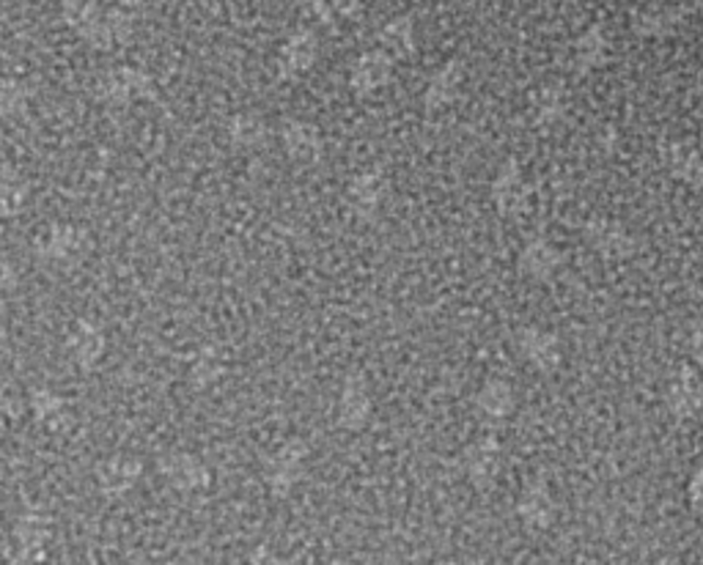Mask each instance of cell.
<instances>
[{
  "label": "cell",
  "mask_w": 703,
  "mask_h": 565,
  "mask_svg": "<svg viewBox=\"0 0 703 565\" xmlns=\"http://www.w3.org/2000/svg\"><path fill=\"white\" fill-rule=\"evenodd\" d=\"M63 20L99 50L127 45L132 39V17L121 9L105 12L97 0H61Z\"/></svg>",
  "instance_id": "cell-1"
},
{
  "label": "cell",
  "mask_w": 703,
  "mask_h": 565,
  "mask_svg": "<svg viewBox=\"0 0 703 565\" xmlns=\"http://www.w3.org/2000/svg\"><path fill=\"white\" fill-rule=\"evenodd\" d=\"M308 461V445L302 440H289L264 458V481L275 497H286L300 483L302 467Z\"/></svg>",
  "instance_id": "cell-2"
},
{
  "label": "cell",
  "mask_w": 703,
  "mask_h": 565,
  "mask_svg": "<svg viewBox=\"0 0 703 565\" xmlns=\"http://www.w3.org/2000/svg\"><path fill=\"white\" fill-rule=\"evenodd\" d=\"M99 94L108 99L110 105H132L135 99H154L159 97V88L143 69L135 67H116L105 74Z\"/></svg>",
  "instance_id": "cell-3"
},
{
  "label": "cell",
  "mask_w": 703,
  "mask_h": 565,
  "mask_svg": "<svg viewBox=\"0 0 703 565\" xmlns=\"http://www.w3.org/2000/svg\"><path fill=\"white\" fill-rule=\"evenodd\" d=\"M492 201L503 217H516L527 209L531 204V184H527L525 173H522L520 163L509 157L503 168L498 170L492 181Z\"/></svg>",
  "instance_id": "cell-4"
},
{
  "label": "cell",
  "mask_w": 703,
  "mask_h": 565,
  "mask_svg": "<svg viewBox=\"0 0 703 565\" xmlns=\"http://www.w3.org/2000/svg\"><path fill=\"white\" fill-rule=\"evenodd\" d=\"M500 467H503V445H500L498 436H481L465 450L467 478H470V483L478 492H489L495 486Z\"/></svg>",
  "instance_id": "cell-5"
},
{
  "label": "cell",
  "mask_w": 703,
  "mask_h": 565,
  "mask_svg": "<svg viewBox=\"0 0 703 565\" xmlns=\"http://www.w3.org/2000/svg\"><path fill=\"white\" fill-rule=\"evenodd\" d=\"M159 476L179 492H204L212 481L206 464L182 450H170L159 458Z\"/></svg>",
  "instance_id": "cell-6"
},
{
  "label": "cell",
  "mask_w": 703,
  "mask_h": 565,
  "mask_svg": "<svg viewBox=\"0 0 703 565\" xmlns=\"http://www.w3.org/2000/svg\"><path fill=\"white\" fill-rule=\"evenodd\" d=\"M583 233H585V242H588L601 259L621 261V259H630V255L638 250L635 237H632L621 223L607 220V217H594V220L585 223Z\"/></svg>",
  "instance_id": "cell-7"
},
{
  "label": "cell",
  "mask_w": 703,
  "mask_h": 565,
  "mask_svg": "<svg viewBox=\"0 0 703 565\" xmlns=\"http://www.w3.org/2000/svg\"><path fill=\"white\" fill-rule=\"evenodd\" d=\"M516 349H520L522 360L539 373H556L561 365V340L550 329L522 327L516 333Z\"/></svg>",
  "instance_id": "cell-8"
},
{
  "label": "cell",
  "mask_w": 703,
  "mask_h": 565,
  "mask_svg": "<svg viewBox=\"0 0 703 565\" xmlns=\"http://www.w3.org/2000/svg\"><path fill=\"white\" fill-rule=\"evenodd\" d=\"M393 72V56H388L385 50H369L352 63L349 72V88L355 97L369 99L371 94L385 88L391 83Z\"/></svg>",
  "instance_id": "cell-9"
},
{
  "label": "cell",
  "mask_w": 703,
  "mask_h": 565,
  "mask_svg": "<svg viewBox=\"0 0 703 565\" xmlns=\"http://www.w3.org/2000/svg\"><path fill=\"white\" fill-rule=\"evenodd\" d=\"M371 387L364 373H349L338 396V423L346 431H360L371 418Z\"/></svg>",
  "instance_id": "cell-10"
},
{
  "label": "cell",
  "mask_w": 703,
  "mask_h": 565,
  "mask_svg": "<svg viewBox=\"0 0 703 565\" xmlns=\"http://www.w3.org/2000/svg\"><path fill=\"white\" fill-rule=\"evenodd\" d=\"M85 248H92V237L78 226H52L45 237L36 239V253L45 261H56V264L80 259Z\"/></svg>",
  "instance_id": "cell-11"
},
{
  "label": "cell",
  "mask_w": 703,
  "mask_h": 565,
  "mask_svg": "<svg viewBox=\"0 0 703 565\" xmlns=\"http://www.w3.org/2000/svg\"><path fill=\"white\" fill-rule=\"evenodd\" d=\"M665 404H668V412L676 420H687L698 414V409L703 407V385L701 376H698V365L679 368V373L670 380L668 393H665Z\"/></svg>",
  "instance_id": "cell-12"
},
{
  "label": "cell",
  "mask_w": 703,
  "mask_h": 565,
  "mask_svg": "<svg viewBox=\"0 0 703 565\" xmlns=\"http://www.w3.org/2000/svg\"><path fill=\"white\" fill-rule=\"evenodd\" d=\"M465 77H467V67L460 61V58H451L449 63H443V67L431 74L429 85H426L424 91L426 110H429V113H437V110L454 105L456 99H460V91L462 85H465Z\"/></svg>",
  "instance_id": "cell-13"
},
{
  "label": "cell",
  "mask_w": 703,
  "mask_h": 565,
  "mask_svg": "<svg viewBox=\"0 0 703 565\" xmlns=\"http://www.w3.org/2000/svg\"><path fill=\"white\" fill-rule=\"evenodd\" d=\"M281 141H284V148L291 163L317 165L319 159H322L324 143L317 124H308V121L300 119L284 121V127H281Z\"/></svg>",
  "instance_id": "cell-14"
},
{
  "label": "cell",
  "mask_w": 703,
  "mask_h": 565,
  "mask_svg": "<svg viewBox=\"0 0 703 565\" xmlns=\"http://www.w3.org/2000/svg\"><path fill=\"white\" fill-rule=\"evenodd\" d=\"M516 510H520V519L527 530H547L556 519V500H552L550 486H547L545 478H536V481L525 483L520 494V503H516Z\"/></svg>",
  "instance_id": "cell-15"
},
{
  "label": "cell",
  "mask_w": 703,
  "mask_h": 565,
  "mask_svg": "<svg viewBox=\"0 0 703 565\" xmlns=\"http://www.w3.org/2000/svg\"><path fill=\"white\" fill-rule=\"evenodd\" d=\"M663 165L668 168V173L674 179H679L681 184L701 190L703 187V157L692 143L687 141H668L659 148Z\"/></svg>",
  "instance_id": "cell-16"
},
{
  "label": "cell",
  "mask_w": 703,
  "mask_h": 565,
  "mask_svg": "<svg viewBox=\"0 0 703 565\" xmlns=\"http://www.w3.org/2000/svg\"><path fill=\"white\" fill-rule=\"evenodd\" d=\"M143 476L141 458L132 456H114L105 458L97 467V486L105 497H121L130 492Z\"/></svg>",
  "instance_id": "cell-17"
},
{
  "label": "cell",
  "mask_w": 703,
  "mask_h": 565,
  "mask_svg": "<svg viewBox=\"0 0 703 565\" xmlns=\"http://www.w3.org/2000/svg\"><path fill=\"white\" fill-rule=\"evenodd\" d=\"M563 264V253L545 237H536L522 248L520 253V272L527 275L531 280H550Z\"/></svg>",
  "instance_id": "cell-18"
},
{
  "label": "cell",
  "mask_w": 703,
  "mask_h": 565,
  "mask_svg": "<svg viewBox=\"0 0 703 565\" xmlns=\"http://www.w3.org/2000/svg\"><path fill=\"white\" fill-rule=\"evenodd\" d=\"M388 195V176L382 168H371L349 181V201L355 212L364 217H374Z\"/></svg>",
  "instance_id": "cell-19"
},
{
  "label": "cell",
  "mask_w": 703,
  "mask_h": 565,
  "mask_svg": "<svg viewBox=\"0 0 703 565\" xmlns=\"http://www.w3.org/2000/svg\"><path fill=\"white\" fill-rule=\"evenodd\" d=\"M319 58V39L311 28H297L281 47V67L289 77L308 72Z\"/></svg>",
  "instance_id": "cell-20"
},
{
  "label": "cell",
  "mask_w": 703,
  "mask_h": 565,
  "mask_svg": "<svg viewBox=\"0 0 703 565\" xmlns=\"http://www.w3.org/2000/svg\"><path fill=\"white\" fill-rule=\"evenodd\" d=\"M67 346H69V354L74 357V362H78L83 371H88V368L97 365L99 357L105 354V335L97 324L78 322L74 324L72 335H69Z\"/></svg>",
  "instance_id": "cell-21"
},
{
  "label": "cell",
  "mask_w": 703,
  "mask_h": 565,
  "mask_svg": "<svg viewBox=\"0 0 703 565\" xmlns=\"http://www.w3.org/2000/svg\"><path fill=\"white\" fill-rule=\"evenodd\" d=\"M607 50H610V45H607L605 31H601L599 25H591V28L574 41L572 67L577 69L580 74L594 72V69H599L601 63L607 61Z\"/></svg>",
  "instance_id": "cell-22"
},
{
  "label": "cell",
  "mask_w": 703,
  "mask_h": 565,
  "mask_svg": "<svg viewBox=\"0 0 703 565\" xmlns=\"http://www.w3.org/2000/svg\"><path fill=\"white\" fill-rule=\"evenodd\" d=\"M47 538H50V519H45V516H23L14 527V541H17L23 560H39Z\"/></svg>",
  "instance_id": "cell-23"
},
{
  "label": "cell",
  "mask_w": 703,
  "mask_h": 565,
  "mask_svg": "<svg viewBox=\"0 0 703 565\" xmlns=\"http://www.w3.org/2000/svg\"><path fill=\"white\" fill-rule=\"evenodd\" d=\"M476 407L478 412L492 420L509 418V414L514 412V390H511L509 382L489 380L476 396Z\"/></svg>",
  "instance_id": "cell-24"
},
{
  "label": "cell",
  "mask_w": 703,
  "mask_h": 565,
  "mask_svg": "<svg viewBox=\"0 0 703 565\" xmlns=\"http://www.w3.org/2000/svg\"><path fill=\"white\" fill-rule=\"evenodd\" d=\"M534 121L536 127H552L563 119L567 113V91L563 85H545L534 94Z\"/></svg>",
  "instance_id": "cell-25"
},
{
  "label": "cell",
  "mask_w": 703,
  "mask_h": 565,
  "mask_svg": "<svg viewBox=\"0 0 703 565\" xmlns=\"http://www.w3.org/2000/svg\"><path fill=\"white\" fill-rule=\"evenodd\" d=\"M380 45L388 56L409 58L415 52V25L413 17H396L382 25Z\"/></svg>",
  "instance_id": "cell-26"
},
{
  "label": "cell",
  "mask_w": 703,
  "mask_h": 565,
  "mask_svg": "<svg viewBox=\"0 0 703 565\" xmlns=\"http://www.w3.org/2000/svg\"><path fill=\"white\" fill-rule=\"evenodd\" d=\"M313 17L324 25V28H338L344 23H355L364 14V3L360 0H311Z\"/></svg>",
  "instance_id": "cell-27"
},
{
  "label": "cell",
  "mask_w": 703,
  "mask_h": 565,
  "mask_svg": "<svg viewBox=\"0 0 703 565\" xmlns=\"http://www.w3.org/2000/svg\"><path fill=\"white\" fill-rule=\"evenodd\" d=\"M226 132H228V141H231L237 148H253L267 137V124H264L255 113H237L231 116V121H228Z\"/></svg>",
  "instance_id": "cell-28"
},
{
  "label": "cell",
  "mask_w": 703,
  "mask_h": 565,
  "mask_svg": "<svg viewBox=\"0 0 703 565\" xmlns=\"http://www.w3.org/2000/svg\"><path fill=\"white\" fill-rule=\"evenodd\" d=\"M31 409H34V418L39 420V423H47V425H61L63 420H69L67 414V401H63L61 396H56L52 390H41V387H36L34 393H31Z\"/></svg>",
  "instance_id": "cell-29"
},
{
  "label": "cell",
  "mask_w": 703,
  "mask_h": 565,
  "mask_svg": "<svg viewBox=\"0 0 703 565\" xmlns=\"http://www.w3.org/2000/svg\"><path fill=\"white\" fill-rule=\"evenodd\" d=\"M223 373H226V365H223L221 354H215V349L206 346V349L195 357L193 368H190V382H193V387L204 390V387L215 385Z\"/></svg>",
  "instance_id": "cell-30"
},
{
  "label": "cell",
  "mask_w": 703,
  "mask_h": 565,
  "mask_svg": "<svg viewBox=\"0 0 703 565\" xmlns=\"http://www.w3.org/2000/svg\"><path fill=\"white\" fill-rule=\"evenodd\" d=\"M674 17L670 14H643L635 20V31L641 36H665L674 34Z\"/></svg>",
  "instance_id": "cell-31"
},
{
  "label": "cell",
  "mask_w": 703,
  "mask_h": 565,
  "mask_svg": "<svg viewBox=\"0 0 703 565\" xmlns=\"http://www.w3.org/2000/svg\"><path fill=\"white\" fill-rule=\"evenodd\" d=\"M687 351H690L692 365H698L703 371V316L695 318L687 335Z\"/></svg>",
  "instance_id": "cell-32"
}]
</instances>
